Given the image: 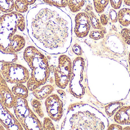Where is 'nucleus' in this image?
I'll use <instances>...</instances> for the list:
<instances>
[{
	"mask_svg": "<svg viewBox=\"0 0 130 130\" xmlns=\"http://www.w3.org/2000/svg\"><path fill=\"white\" fill-rule=\"evenodd\" d=\"M28 28L36 46L49 54H63L71 45L72 19L58 7L47 4L37 5L30 12Z\"/></svg>",
	"mask_w": 130,
	"mask_h": 130,
	"instance_id": "f257e3e1",
	"label": "nucleus"
},
{
	"mask_svg": "<svg viewBox=\"0 0 130 130\" xmlns=\"http://www.w3.org/2000/svg\"><path fill=\"white\" fill-rule=\"evenodd\" d=\"M26 21L23 15L17 11L5 13L0 17V50L8 53H16L26 45L24 37L17 34L24 31Z\"/></svg>",
	"mask_w": 130,
	"mask_h": 130,
	"instance_id": "f03ea898",
	"label": "nucleus"
},
{
	"mask_svg": "<svg viewBox=\"0 0 130 130\" xmlns=\"http://www.w3.org/2000/svg\"><path fill=\"white\" fill-rule=\"evenodd\" d=\"M104 123L95 114L94 108L87 104L78 103L70 105L62 129L104 130Z\"/></svg>",
	"mask_w": 130,
	"mask_h": 130,
	"instance_id": "7ed1b4c3",
	"label": "nucleus"
},
{
	"mask_svg": "<svg viewBox=\"0 0 130 130\" xmlns=\"http://www.w3.org/2000/svg\"><path fill=\"white\" fill-rule=\"evenodd\" d=\"M23 58L31 69V76L27 82L29 91H33L46 83L50 75L48 59L35 47L25 49Z\"/></svg>",
	"mask_w": 130,
	"mask_h": 130,
	"instance_id": "20e7f679",
	"label": "nucleus"
},
{
	"mask_svg": "<svg viewBox=\"0 0 130 130\" xmlns=\"http://www.w3.org/2000/svg\"><path fill=\"white\" fill-rule=\"evenodd\" d=\"M13 108L16 118L24 130H43L42 123L30 108L26 99L14 96Z\"/></svg>",
	"mask_w": 130,
	"mask_h": 130,
	"instance_id": "39448f33",
	"label": "nucleus"
},
{
	"mask_svg": "<svg viewBox=\"0 0 130 130\" xmlns=\"http://www.w3.org/2000/svg\"><path fill=\"white\" fill-rule=\"evenodd\" d=\"M86 62L83 57H76L72 63V74L69 85L70 94L76 98H81L85 94Z\"/></svg>",
	"mask_w": 130,
	"mask_h": 130,
	"instance_id": "423d86ee",
	"label": "nucleus"
},
{
	"mask_svg": "<svg viewBox=\"0 0 130 130\" xmlns=\"http://www.w3.org/2000/svg\"><path fill=\"white\" fill-rule=\"evenodd\" d=\"M0 71L6 82L10 84H24L30 78L28 69L24 66L15 63H2Z\"/></svg>",
	"mask_w": 130,
	"mask_h": 130,
	"instance_id": "0eeeda50",
	"label": "nucleus"
},
{
	"mask_svg": "<svg viewBox=\"0 0 130 130\" xmlns=\"http://www.w3.org/2000/svg\"><path fill=\"white\" fill-rule=\"evenodd\" d=\"M72 62L69 56L62 54L58 58V64L54 70L55 83L57 87L64 89L71 79Z\"/></svg>",
	"mask_w": 130,
	"mask_h": 130,
	"instance_id": "6e6552de",
	"label": "nucleus"
},
{
	"mask_svg": "<svg viewBox=\"0 0 130 130\" xmlns=\"http://www.w3.org/2000/svg\"><path fill=\"white\" fill-rule=\"evenodd\" d=\"M46 112L49 117L56 122L59 121L64 113L63 103L58 95L52 94L45 101Z\"/></svg>",
	"mask_w": 130,
	"mask_h": 130,
	"instance_id": "1a4fd4ad",
	"label": "nucleus"
},
{
	"mask_svg": "<svg viewBox=\"0 0 130 130\" xmlns=\"http://www.w3.org/2000/svg\"><path fill=\"white\" fill-rule=\"evenodd\" d=\"M7 108L0 98V123L6 130H24L17 118Z\"/></svg>",
	"mask_w": 130,
	"mask_h": 130,
	"instance_id": "9d476101",
	"label": "nucleus"
},
{
	"mask_svg": "<svg viewBox=\"0 0 130 130\" xmlns=\"http://www.w3.org/2000/svg\"><path fill=\"white\" fill-rule=\"evenodd\" d=\"M74 32L78 38H83L88 35L91 28L90 19L88 15L85 12H79L75 19Z\"/></svg>",
	"mask_w": 130,
	"mask_h": 130,
	"instance_id": "9b49d317",
	"label": "nucleus"
},
{
	"mask_svg": "<svg viewBox=\"0 0 130 130\" xmlns=\"http://www.w3.org/2000/svg\"><path fill=\"white\" fill-rule=\"evenodd\" d=\"M0 98L5 106L8 108H12L14 95L8 85L0 71Z\"/></svg>",
	"mask_w": 130,
	"mask_h": 130,
	"instance_id": "f8f14e48",
	"label": "nucleus"
},
{
	"mask_svg": "<svg viewBox=\"0 0 130 130\" xmlns=\"http://www.w3.org/2000/svg\"><path fill=\"white\" fill-rule=\"evenodd\" d=\"M115 121L120 125L130 124V106H124L121 108L115 114Z\"/></svg>",
	"mask_w": 130,
	"mask_h": 130,
	"instance_id": "ddd939ff",
	"label": "nucleus"
},
{
	"mask_svg": "<svg viewBox=\"0 0 130 130\" xmlns=\"http://www.w3.org/2000/svg\"><path fill=\"white\" fill-rule=\"evenodd\" d=\"M85 11L89 17L91 25L93 29L94 30H106L105 27L102 25L100 19L98 18L96 15L94 13L93 8L91 5L88 4L86 5Z\"/></svg>",
	"mask_w": 130,
	"mask_h": 130,
	"instance_id": "4468645a",
	"label": "nucleus"
},
{
	"mask_svg": "<svg viewBox=\"0 0 130 130\" xmlns=\"http://www.w3.org/2000/svg\"><path fill=\"white\" fill-rule=\"evenodd\" d=\"M55 90L54 86L51 85H46L40 89H37L32 91V94L36 98L43 100L47 98Z\"/></svg>",
	"mask_w": 130,
	"mask_h": 130,
	"instance_id": "2eb2a0df",
	"label": "nucleus"
},
{
	"mask_svg": "<svg viewBox=\"0 0 130 130\" xmlns=\"http://www.w3.org/2000/svg\"><path fill=\"white\" fill-rule=\"evenodd\" d=\"M118 20L123 26L127 27L130 25V9L123 8L118 13Z\"/></svg>",
	"mask_w": 130,
	"mask_h": 130,
	"instance_id": "dca6fc26",
	"label": "nucleus"
},
{
	"mask_svg": "<svg viewBox=\"0 0 130 130\" xmlns=\"http://www.w3.org/2000/svg\"><path fill=\"white\" fill-rule=\"evenodd\" d=\"M11 91L14 96L26 99L29 95V90L23 84H15L11 89Z\"/></svg>",
	"mask_w": 130,
	"mask_h": 130,
	"instance_id": "f3484780",
	"label": "nucleus"
},
{
	"mask_svg": "<svg viewBox=\"0 0 130 130\" xmlns=\"http://www.w3.org/2000/svg\"><path fill=\"white\" fill-rule=\"evenodd\" d=\"M124 104L121 102L111 103L105 107V111L108 117H111L123 106Z\"/></svg>",
	"mask_w": 130,
	"mask_h": 130,
	"instance_id": "a211bd4d",
	"label": "nucleus"
},
{
	"mask_svg": "<svg viewBox=\"0 0 130 130\" xmlns=\"http://www.w3.org/2000/svg\"><path fill=\"white\" fill-rule=\"evenodd\" d=\"M85 4V0H68L67 6L71 12L77 13L82 10Z\"/></svg>",
	"mask_w": 130,
	"mask_h": 130,
	"instance_id": "6ab92c4d",
	"label": "nucleus"
},
{
	"mask_svg": "<svg viewBox=\"0 0 130 130\" xmlns=\"http://www.w3.org/2000/svg\"><path fill=\"white\" fill-rule=\"evenodd\" d=\"M14 9L13 0H0V11L4 13H9Z\"/></svg>",
	"mask_w": 130,
	"mask_h": 130,
	"instance_id": "aec40b11",
	"label": "nucleus"
},
{
	"mask_svg": "<svg viewBox=\"0 0 130 130\" xmlns=\"http://www.w3.org/2000/svg\"><path fill=\"white\" fill-rule=\"evenodd\" d=\"M95 10L98 13H103L108 5L110 0H93Z\"/></svg>",
	"mask_w": 130,
	"mask_h": 130,
	"instance_id": "412c9836",
	"label": "nucleus"
},
{
	"mask_svg": "<svg viewBox=\"0 0 130 130\" xmlns=\"http://www.w3.org/2000/svg\"><path fill=\"white\" fill-rule=\"evenodd\" d=\"M30 103L34 112L40 118H43L44 117V114L43 110L42 104L40 100L37 98H34L31 100Z\"/></svg>",
	"mask_w": 130,
	"mask_h": 130,
	"instance_id": "4be33fe9",
	"label": "nucleus"
},
{
	"mask_svg": "<svg viewBox=\"0 0 130 130\" xmlns=\"http://www.w3.org/2000/svg\"><path fill=\"white\" fill-rule=\"evenodd\" d=\"M107 33V30H95L90 31L89 35L90 39L97 41L103 39Z\"/></svg>",
	"mask_w": 130,
	"mask_h": 130,
	"instance_id": "5701e85b",
	"label": "nucleus"
},
{
	"mask_svg": "<svg viewBox=\"0 0 130 130\" xmlns=\"http://www.w3.org/2000/svg\"><path fill=\"white\" fill-rule=\"evenodd\" d=\"M14 9L16 11L24 13L28 10V5L23 0H16L14 2Z\"/></svg>",
	"mask_w": 130,
	"mask_h": 130,
	"instance_id": "b1692460",
	"label": "nucleus"
},
{
	"mask_svg": "<svg viewBox=\"0 0 130 130\" xmlns=\"http://www.w3.org/2000/svg\"><path fill=\"white\" fill-rule=\"evenodd\" d=\"M46 4L59 8H65L67 6L68 0H43Z\"/></svg>",
	"mask_w": 130,
	"mask_h": 130,
	"instance_id": "393cba45",
	"label": "nucleus"
},
{
	"mask_svg": "<svg viewBox=\"0 0 130 130\" xmlns=\"http://www.w3.org/2000/svg\"><path fill=\"white\" fill-rule=\"evenodd\" d=\"M110 4L113 9H120L123 2L127 6H130V0H110Z\"/></svg>",
	"mask_w": 130,
	"mask_h": 130,
	"instance_id": "a878e982",
	"label": "nucleus"
},
{
	"mask_svg": "<svg viewBox=\"0 0 130 130\" xmlns=\"http://www.w3.org/2000/svg\"><path fill=\"white\" fill-rule=\"evenodd\" d=\"M120 35L125 44L130 45V29L123 28L121 31Z\"/></svg>",
	"mask_w": 130,
	"mask_h": 130,
	"instance_id": "bb28decb",
	"label": "nucleus"
},
{
	"mask_svg": "<svg viewBox=\"0 0 130 130\" xmlns=\"http://www.w3.org/2000/svg\"><path fill=\"white\" fill-rule=\"evenodd\" d=\"M43 130H55V127L52 121V119L49 117L44 118L43 125Z\"/></svg>",
	"mask_w": 130,
	"mask_h": 130,
	"instance_id": "cd10ccee",
	"label": "nucleus"
},
{
	"mask_svg": "<svg viewBox=\"0 0 130 130\" xmlns=\"http://www.w3.org/2000/svg\"><path fill=\"white\" fill-rule=\"evenodd\" d=\"M108 17L111 23H116L118 21V15L115 9H111L109 11Z\"/></svg>",
	"mask_w": 130,
	"mask_h": 130,
	"instance_id": "c85d7f7f",
	"label": "nucleus"
},
{
	"mask_svg": "<svg viewBox=\"0 0 130 130\" xmlns=\"http://www.w3.org/2000/svg\"><path fill=\"white\" fill-rule=\"evenodd\" d=\"M72 50L73 52L76 55L78 56H82V55L83 53L81 47L78 44H75L73 45Z\"/></svg>",
	"mask_w": 130,
	"mask_h": 130,
	"instance_id": "c756f323",
	"label": "nucleus"
},
{
	"mask_svg": "<svg viewBox=\"0 0 130 130\" xmlns=\"http://www.w3.org/2000/svg\"><path fill=\"white\" fill-rule=\"evenodd\" d=\"M100 20L102 25L104 26H106L108 23V17L105 14H102L101 15Z\"/></svg>",
	"mask_w": 130,
	"mask_h": 130,
	"instance_id": "7c9ffc66",
	"label": "nucleus"
},
{
	"mask_svg": "<svg viewBox=\"0 0 130 130\" xmlns=\"http://www.w3.org/2000/svg\"><path fill=\"white\" fill-rule=\"evenodd\" d=\"M123 128L122 126L119 125V124H111L108 127V130H123Z\"/></svg>",
	"mask_w": 130,
	"mask_h": 130,
	"instance_id": "2f4dec72",
	"label": "nucleus"
},
{
	"mask_svg": "<svg viewBox=\"0 0 130 130\" xmlns=\"http://www.w3.org/2000/svg\"><path fill=\"white\" fill-rule=\"evenodd\" d=\"M28 5H32L35 3L36 0H23Z\"/></svg>",
	"mask_w": 130,
	"mask_h": 130,
	"instance_id": "473e14b6",
	"label": "nucleus"
},
{
	"mask_svg": "<svg viewBox=\"0 0 130 130\" xmlns=\"http://www.w3.org/2000/svg\"><path fill=\"white\" fill-rule=\"evenodd\" d=\"M57 92L62 96H64L66 95V93L62 89H58L57 90Z\"/></svg>",
	"mask_w": 130,
	"mask_h": 130,
	"instance_id": "72a5a7b5",
	"label": "nucleus"
},
{
	"mask_svg": "<svg viewBox=\"0 0 130 130\" xmlns=\"http://www.w3.org/2000/svg\"><path fill=\"white\" fill-rule=\"evenodd\" d=\"M55 69V67H54V66H53V65H51L50 66V71L51 72H54Z\"/></svg>",
	"mask_w": 130,
	"mask_h": 130,
	"instance_id": "f704fd0d",
	"label": "nucleus"
},
{
	"mask_svg": "<svg viewBox=\"0 0 130 130\" xmlns=\"http://www.w3.org/2000/svg\"><path fill=\"white\" fill-rule=\"evenodd\" d=\"M112 30L113 31H116L117 32V28L116 27V26L115 25H113L112 26Z\"/></svg>",
	"mask_w": 130,
	"mask_h": 130,
	"instance_id": "c9c22d12",
	"label": "nucleus"
},
{
	"mask_svg": "<svg viewBox=\"0 0 130 130\" xmlns=\"http://www.w3.org/2000/svg\"><path fill=\"white\" fill-rule=\"evenodd\" d=\"M6 130L5 127L2 124L0 123V130Z\"/></svg>",
	"mask_w": 130,
	"mask_h": 130,
	"instance_id": "e433bc0d",
	"label": "nucleus"
},
{
	"mask_svg": "<svg viewBox=\"0 0 130 130\" xmlns=\"http://www.w3.org/2000/svg\"><path fill=\"white\" fill-rule=\"evenodd\" d=\"M123 130H130V127L129 126H127L126 127H124L123 129Z\"/></svg>",
	"mask_w": 130,
	"mask_h": 130,
	"instance_id": "4c0bfd02",
	"label": "nucleus"
},
{
	"mask_svg": "<svg viewBox=\"0 0 130 130\" xmlns=\"http://www.w3.org/2000/svg\"><path fill=\"white\" fill-rule=\"evenodd\" d=\"M129 64L130 65V52H129Z\"/></svg>",
	"mask_w": 130,
	"mask_h": 130,
	"instance_id": "58836bf2",
	"label": "nucleus"
},
{
	"mask_svg": "<svg viewBox=\"0 0 130 130\" xmlns=\"http://www.w3.org/2000/svg\"><path fill=\"white\" fill-rule=\"evenodd\" d=\"M1 11H0V17H1Z\"/></svg>",
	"mask_w": 130,
	"mask_h": 130,
	"instance_id": "ea45409f",
	"label": "nucleus"
},
{
	"mask_svg": "<svg viewBox=\"0 0 130 130\" xmlns=\"http://www.w3.org/2000/svg\"><path fill=\"white\" fill-rule=\"evenodd\" d=\"M129 69H130V65H129Z\"/></svg>",
	"mask_w": 130,
	"mask_h": 130,
	"instance_id": "a19ab883",
	"label": "nucleus"
}]
</instances>
